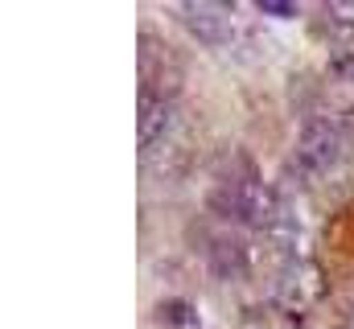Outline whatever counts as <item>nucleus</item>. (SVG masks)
<instances>
[{
    "mask_svg": "<svg viewBox=\"0 0 354 329\" xmlns=\"http://www.w3.org/2000/svg\"><path fill=\"white\" fill-rule=\"evenodd\" d=\"M342 144H346L342 120H334V115H313V120L301 128L297 161H301V169H309V173H326L330 164H338Z\"/></svg>",
    "mask_w": 354,
    "mask_h": 329,
    "instance_id": "f257e3e1",
    "label": "nucleus"
},
{
    "mask_svg": "<svg viewBox=\"0 0 354 329\" xmlns=\"http://www.w3.org/2000/svg\"><path fill=\"white\" fill-rule=\"evenodd\" d=\"M174 17L198 37V41L218 46V50L239 37V21H235V12H231L227 4H177Z\"/></svg>",
    "mask_w": 354,
    "mask_h": 329,
    "instance_id": "f03ea898",
    "label": "nucleus"
},
{
    "mask_svg": "<svg viewBox=\"0 0 354 329\" xmlns=\"http://www.w3.org/2000/svg\"><path fill=\"white\" fill-rule=\"evenodd\" d=\"M177 128V107L157 91V86H145L140 91V115H136V132H140V153L145 149H157L174 136Z\"/></svg>",
    "mask_w": 354,
    "mask_h": 329,
    "instance_id": "7ed1b4c3",
    "label": "nucleus"
},
{
    "mask_svg": "<svg viewBox=\"0 0 354 329\" xmlns=\"http://www.w3.org/2000/svg\"><path fill=\"white\" fill-rule=\"evenodd\" d=\"M276 292L288 305H313L326 292V280H322L317 263H309V259H284V267L276 276Z\"/></svg>",
    "mask_w": 354,
    "mask_h": 329,
    "instance_id": "20e7f679",
    "label": "nucleus"
},
{
    "mask_svg": "<svg viewBox=\"0 0 354 329\" xmlns=\"http://www.w3.org/2000/svg\"><path fill=\"white\" fill-rule=\"evenodd\" d=\"M198 247H202V259L210 263V272H218V276H243L248 272V247L231 231H206L198 239Z\"/></svg>",
    "mask_w": 354,
    "mask_h": 329,
    "instance_id": "39448f33",
    "label": "nucleus"
},
{
    "mask_svg": "<svg viewBox=\"0 0 354 329\" xmlns=\"http://www.w3.org/2000/svg\"><path fill=\"white\" fill-rule=\"evenodd\" d=\"M322 17L330 21V29L338 37H354V4H326Z\"/></svg>",
    "mask_w": 354,
    "mask_h": 329,
    "instance_id": "423d86ee",
    "label": "nucleus"
},
{
    "mask_svg": "<svg viewBox=\"0 0 354 329\" xmlns=\"http://www.w3.org/2000/svg\"><path fill=\"white\" fill-rule=\"evenodd\" d=\"M161 317L169 321L174 329H202V321H198V313L185 305V301H169L165 309H161Z\"/></svg>",
    "mask_w": 354,
    "mask_h": 329,
    "instance_id": "0eeeda50",
    "label": "nucleus"
}]
</instances>
